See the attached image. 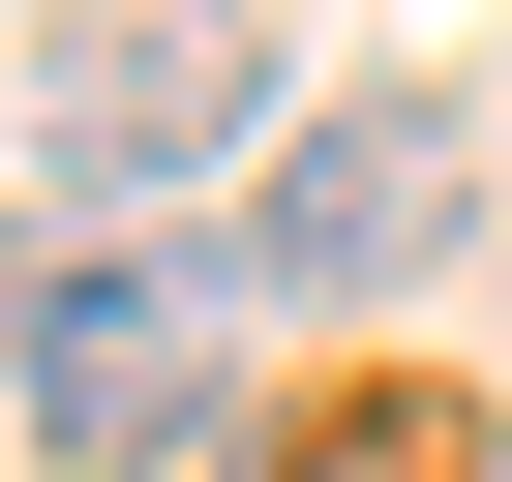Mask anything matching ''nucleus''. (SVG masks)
I'll list each match as a JSON object with an SVG mask.
<instances>
[{
  "mask_svg": "<svg viewBox=\"0 0 512 482\" xmlns=\"http://www.w3.org/2000/svg\"><path fill=\"white\" fill-rule=\"evenodd\" d=\"M241 241H91V272H31L0 302V392H31V452H91V482H181L211 452V392H241Z\"/></svg>",
  "mask_w": 512,
  "mask_h": 482,
  "instance_id": "1",
  "label": "nucleus"
},
{
  "mask_svg": "<svg viewBox=\"0 0 512 482\" xmlns=\"http://www.w3.org/2000/svg\"><path fill=\"white\" fill-rule=\"evenodd\" d=\"M452 211H482V91H332L272 181H241V302H362V272H422Z\"/></svg>",
  "mask_w": 512,
  "mask_h": 482,
  "instance_id": "3",
  "label": "nucleus"
},
{
  "mask_svg": "<svg viewBox=\"0 0 512 482\" xmlns=\"http://www.w3.org/2000/svg\"><path fill=\"white\" fill-rule=\"evenodd\" d=\"M272 0H61L31 31V181L61 211H151V181H272Z\"/></svg>",
  "mask_w": 512,
  "mask_h": 482,
  "instance_id": "2",
  "label": "nucleus"
}]
</instances>
